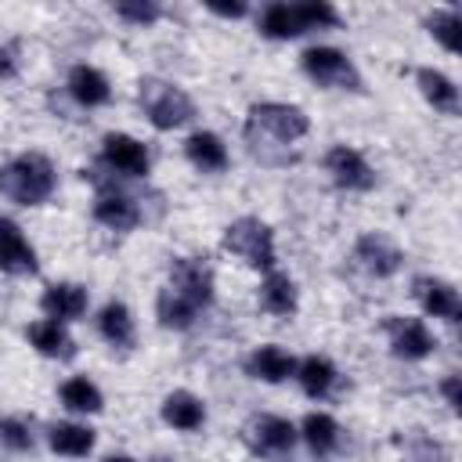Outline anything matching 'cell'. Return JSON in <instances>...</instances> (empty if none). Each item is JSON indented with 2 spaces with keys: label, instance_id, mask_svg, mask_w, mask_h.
I'll list each match as a JSON object with an SVG mask.
<instances>
[{
  "label": "cell",
  "instance_id": "cell-1",
  "mask_svg": "<svg viewBox=\"0 0 462 462\" xmlns=\"http://www.w3.org/2000/svg\"><path fill=\"white\" fill-rule=\"evenodd\" d=\"M54 184H58V173H54L51 159L40 152H25V155L11 159L7 166H0V191L18 206L47 202L54 195Z\"/></svg>",
  "mask_w": 462,
  "mask_h": 462
},
{
  "label": "cell",
  "instance_id": "cell-2",
  "mask_svg": "<svg viewBox=\"0 0 462 462\" xmlns=\"http://www.w3.org/2000/svg\"><path fill=\"white\" fill-rule=\"evenodd\" d=\"M307 116L296 105H282V101H263L249 108V123H245V141L253 144V155H263V148L271 144H292L296 137L307 134Z\"/></svg>",
  "mask_w": 462,
  "mask_h": 462
},
{
  "label": "cell",
  "instance_id": "cell-3",
  "mask_svg": "<svg viewBox=\"0 0 462 462\" xmlns=\"http://www.w3.org/2000/svg\"><path fill=\"white\" fill-rule=\"evenodd\" d=\"M321 25H339V14L332 4L310 0V4H267L260 14V32L271 40H292L307 29H321Z\"/></svg>",
  "mask_w": 462,
  "mask_h": 462
},
{
  "label": "cell",
  "instance_id": "cell-4",
  "mask_svg": "<svg viewBox=\"0 0 462 462\" xmlns=\"http://www.w3.org/2000/svg\"><path fill=\"white\" fill-rule=\"evenodd\" d=\"M137 97H141V108H144V116H148V123H152L155 130L184 126V123L195 116L191 97H188L180 87H173V83H166V79H155V76L141 79Z\"/></svg>",
  "mask_w": 462,
  "mask_h": 462
},
{
  "label": "cell",
  "instance_id": "cell-5",
  "mask_svg": "<svg viewBox=\"0 0 462 462\" xmlns=\"http://www.w3.org/2000/svg\"><path fill=\"white\" fill-rule=\"evenodd\" d=\"M83 177L97 188V202H94V217L97 224L112 227V231H134L141 224V206L134 195H126L123 188H116V177L112 173H101L97 166L94 170H83Z\"/></svg>",
  "mask_w": 462,
  "mask_h": 462
},
{
  "label": "cell",
  "instance_id": "cell-6",
  "mask_svg": "<svg viewBox=\"0 0 462 462\" xmlns=\"http://www.w3.org/2000/svg\"><path fill=\"white\" fill-rule=\"evenodd\" d=\"M224 249L242 256L249 267L274 271V235L260 217H238L224 231Z\"/></svg>",
  "mask_w": 462,
  "mask_h": 462
},
{
  "label": "cell",
  "instance_id": "cell-7",
  "mask_svg": "<svg viewBox=\"0 0 462 462\" xmlns=\"http://www.w3.org/2000/svg\"><path fill=\"white\" fill-rule=\"evenodd\" d=\"M242 444L267 462H285L296 444V426L282 415H253L242 426Z\"/></svg>",
  "mask_w": 462,
  "mask_h": 462
},
{
  "label": "cell",
  "instance_id": "cell-8",
  "mask_svg": "<svg viewBox=\"0 0 462 462\" xmlns=\"http://www.w3.org/2000/svg\"><path fill=\"white\" fill-rule=\"evenodd\" d=\"M303 69L314 83L321 87H332V90H361V76L354 69V61L336 51V47H307L303 51Z\"/></svg>",
  "mask_w": 462,
  "mask_h": 462
},
{
  "label": "cell",
  "instance_id": "cell-9",
  "mask_svg": "<svg viewBox=\"0 0 462 462\" xmlns=\"http://www.w3.org/2000/svg\"><path fill=\"white\" fill-rule=\"evenodd\" d=\"M170 289L188 303L206 307L213 300V271L202 256H173L170 260Z\"/></svg>",
  "mask_w": 462,
  "mask_h": 462
},
{
  "label": "cell",
  "instance_id": "cell-10",
  "mask_svg": "<svg viewBox=\"0 0 462 462\" xmlns=\"http://www.w3.org/2000/svg\"><path fill=\"white\" fill-rule=\"evenodd\" d=\"M101 162L112 170V173H123V177H144L148 166H152V155L141 141H134L130 134H105L101 141Z\"/></svg>",
  "mask_w": 462,
  "mask_h": 462
},
{
  "label": "cell",
  "instance_id": "cell-11",
  "mask_svg": "<svg viewBox=\"0 0 462 462\" xmlns=\"http://www.w3.org/2000/svg\"><path fill=\"white\" fill-rule=\"evenodd\" d=\"M325 170H328L332 180H336L339 188H346V191H372V188H375V170L365 162L361 152H354V148H346V144L328 148Z\"/></svg>",
  "mask_w": 462,
  "mask_h": 462
},
{
  "label": "cell",
  "instance_id": "cell-12",
  "mask_svg": "<svg viewBox=\"0 0 462 462\" xmlns=\"http://www.w3.org/2000/svg\"><path fill=\"white\" fill-rule=\"evenodd\" d=\"M354 260L368 271V274H375V278H390L401 263H404V253L386 238V235H361L357 238V245H354Z\"/></svg>",
  "mask_w": 462,
  "mask_h": 462
},
{
  "label": "cell",
  "instance_id": "cell-13",
  "mask_svg": "<svg viewBox=\"0 0 462 462\" xmlns=\"http://www.w3.org/2000/svg\"><path fill=\"white\" fill-rule=\"evenodd\" d=\"M386 336H390L393 354L404 361H419L433 350V336L419 318H397V314L386 318Z\"/></svg>",
  "mask_w": 462,
  "mask_h": 462
},
{
  "label": "cell",
  "instance_id": "cell-14",
  "mask_svg": "<svg viewBox=\"0 0 462 462\" xmlns=\"http://www.w3.org/2000/svg\"><path fill=\"white\" fill-rule=\"evenodd\" d=\"M36 249L22 235V227L7 217H0V271L7 274H36Z\"/></svg>",
  "mask_w": 462,
  "mask_h": 462
},
{
  "label": "cell",
  "instance_id": "cell-15",
  "mask_svg": "<svg viewBox=\"0 0 462 462\" xmlns=\"http://www.w3.org/2000/svg\"><path fill=\"white\" fill-rule=\"evenodd\" d=\"M87 289L76 285V282H58V285H47L43 296H40V307L51 321H76L87 314Z\"/></svg>",
  "mask_w": 462,
  "mask_h": 462
},
{
  "label": "cell",
  "instance_id": "cell-16",
  "mask_svg": "<svg viewBox=\"0 0 462 462\" xmlns=\"http://www.w3.org/2000/svg\"><path fill=\"white\" fill-rule=\"evenodd\" d=\"M415 296H419L426 314L444 318L451 325L462 321V300H458V292L448 282H440V278H415Z\"/></svg>",
  "mask_w": 462,
  "mask_h": 462
},
{
  "label": "cell",
  "instance_id": "cell-17",
  "mask_svg": "<svg viewBox=\"0 0 462 462\" xmlns=\"http://www.w3.org/2000/svg\"><path fill=\"white\" fill-rule=\"evenodd\" d=\"M29 343H32L43 357H58V361H72V357H76L72 336L61 328V321H51V318L29 325Z\"/></svg>",
  "mask_w": 462,
  "mask_h": 462
},
{
  "label": "cell",
  "instance_id": "cell-18",
  "mask_svg": "<svg viewBox=\"0 0 462 462\" xmlns=\"http://www.w3.org/2000/svg\"><path fill=\"white\" fill-rule=\"evenodd\" d=\"M245 372L253 379H263V383H285L292 372H296V361L292 354H285L282 346H260L253 350V357L245 361Z\"/></svg>",
  "mask_w": 462,
  "mask_h": 462
},
{
  "label": "cell",
  "instance_id": "cell-19",
  "mask_svg": "<svg viewBox=\"0 0 462 462\" xmlns=\"http://www.w3.org/2000/svg\"><path fill=\"white\" fill-rule=\"evenodd\" d=\"M162 419L173 426V430H184V433H195L202 422H206V408L195 393L188 390H173L166 401H162Z\"/></svg>",
  "mask_w": 462,
  "mask_h": 462
},
{
  "label": "cell",
  "instance_id": "cell-20",
  "mask_svg": "<svg viewBox=\"0 0 462 462\" xmlns=\"http://www.w3.org/2000/svg\"><path fill=\"white\" fill-rule=\"evenodd\" d=\"M184 152H188V159H191L199 170H206V173L227 170V148H224V141H220L217 134H209V130L191 134V137L184 141Z\"/></svg>",
  "mask_w": 462,
  "mask_h": 462
},
{
  "label": "cell",
  "instance_id": "cell-21",
  "mask_svg": "<svg viewBox=\"0 0 462 462\" xmlns=\"http://www.w3.org/2000/svg\"><path fill=\"white\" fill-rule=\"evenodd\" d=\"M69 94H72L79 105L94 108V105H105V101L112 97V87H108V79H105L97 69L76 65V69L69 72Z\"/></svg>",
  "mask_w": 462,
  "mask_h": 462
},
{
  "label": "cell",
  "instance_id": "cell-22",
  "mask_svg": "<svg viewBox=\"0 0 462 462\" xmlns=\"http://www.w3.org/2000/svg\"><path fill=\"white\" fill-rule=\"evenodd\" d=\"M97 332H101V336H105L112 346L130 350L137 336H134V318H130L126 303H119V300L105 303V307H101V314H97Z\"/></svg>",
  "mask_w": 462,
  "mask_h": 462
},
{
  "label": "cell",
  "instance_id": "cell-23",
  "mask_svg": "<svg viewBox=\"0 0 462 462\" xmlns=\"http://www.w3.org/2000/svg\"><path fill=\"white\" fill-rule=\"evenodd\" d=\"M415 79H419L422 97H426L433 108H440V112H448V116L458 112V87H455L444 72H437V69H419Z\"/></svg>",
  "mask_w": 462,
  "mask_h": 462
},
{
  "label": "cell",
  "instance_id": "cell-24",
  "mask_svg": "<svg viewBox=\"0 0 462 462\" xmlns=\"http://www.w3.org/2000/svg\"><path fill=\"white\" fill-rule=\"evenodd\" d=\"M296 379H300V386H303L307 397H328V390L336 383V365L328 357L310 354V357H303L296 365Z\"/></svg>",
  "mask_w": 462,
  "mask_h": 462
},
{
  "label": "cell",
  "instance_id": "cell-25",
  "mask_svg": "<svg viewBox=\"0 0 462 462\" xmlns=\"http://www.w3.org/2000/svg\"><path fill=\"white\" fill-rule=\"evenodd\" d=\"M94 430L90 426H79V422H58V426H51V433H47V444L58 451V455H72V458H79V455H87L90 448H94Z\"/></svg>",
  "mask_w": 462,
  "mask_h": 462
},
{
  "label": "cell",
  "instance_id": "cell-26",
  "mask_svg": "<svg viewBox=\"0 0 462 462\" xmlns=\"http://www.w3.org/2000/svg\"><path fill=\"white\" fill-rule=\"evenodd\" d=\"M260 303L271 314H292L296 310V285H292V278L278 274V271H267V278L260 285Z\"/></svg>",
  "mask_w": 462,
  "mask_h": 462
},
{
  "label": "cell",
  "instance_id": "cell-27",
  "mask_svg": "<svg viewBox=\"0 0 462 462\" xmlns=\"http://www.w3.org/2000/svg\"><path fill=\"white\" fill-rule=\"evenodd\" d=\"M300 433H303V440H307V448H310L314 455H328V451L339 444V426H336V419L325 415V411H310V415L303 419Z\"/></svg>",
  "mask_w": 462,
  "mask_h": 462
},
{
  "label": "cell",
  "instance_id": "cell-28",
  "mask_svg": "<svg viewBox=\"0 0 462 462\" xmlns=\"http://www.w3.org/2000/svg\"><path fill=\"white\" fill-rule=\"evenodd\" d=\"M155 314H159V325H166V328H188V325L195 321L199 307L188 303L180 292H173V289L166 285V289L155 296Z\"/></svg>",
  "mask_w": 462,
  "mask_h": 462
},
{
  "label": "cell",
  "instance_id": "cell-29",
  "mask_svg": "<svg viewBox=\"0 0 462 462\" xmlns=\"http://www.w3.org/2000/svg\"><path fill=\"white\" fill-rule=\"evenodd\" d=\"M61 404H65L69 411H101V390H97L87 375L65 379V383H61Z\"/></svg>",
  "mask_w": 462,
  "mask_h": 462
},
{
  "label": "cell",
  "instance_id": "cell-30",
  "mask_svg": "<svg viewBox=\"0 0 462 462\" xmlns=\"http://www.w3.org/2000/svg\"><path fill=\"white\" fill-rule=\"evenodd\" d=\"M426 25H430V32H433L448 51H458V29H462V18H458V11H455V7L433 11V14L426 18Z\"/></svg>",
  "mask_w": 462,
  "mask_h": 462
},
{
  "label": "cell",
  "instance_id": "cell-31",
  "mask_svg": "<svg viewBox=\"0 0 462 462\" xmlns=\"http://www.w3.org/2000/svg\"><path fill=\"white\" fill-rule=\"evenodd\" d=\"M162 14V7L155 0H119L116 4V18L130 22V25H152Z\"/></svg>",
  "mask_w": 462,
  "mask_h": 462
},
{
  "label": "cell",
  "instance_id": "cell-32",
  "mask_svg": "<svg viewBox=\"0 0 462 462\" xmlns=\"http://www.w3.org/2000/svg\"><path fill=\"white\" fill-rule=\"evenodd\" d=\"M0 440L11 448V451H29L32 448V430L25 419H4L0 422Z\"/></svg>",
  "mask_w": 462,
  "mask_h": 462
},
{
  "label": "cell",
  "instance_id": "cell-33",
  "mask_svg": "<svg viewBox=\"0 0 462 462\" xmlns=\"http://www.w3.org/2000/svg\"><path fill=\"white\" fill-rule=\"evenodd\" d=\"M440 393H444V401L451 404V411L462 408V379H458V375H448V379L440 383Z\"/></svg>",
  "mask_w": 462,
  "mask_h": 462
},
{
  "label": "cell",
  "instance_id": "cell-34",
  "mask_svg": "<svg viewBox=\"0 0 462 462\" xmlns=\"http://www.w3.org/2000/svg\"><path fill=\"white\" fill-rule=\"evenodd\" d=\"M448 458V451L437 444V440H419V448H415V462H444Z\"/></svg>",
  "mask_w": 462,
  "mask_h": 462
},
{
  "label": "cell",
  "instance_id": "cell-35",
  "mask_svg": "<svg viewBox=\"0 0 462 462\" xmlns=\"http://www.w3.org/2000/svg\"><path fill=\"white\" fill-rule=\"evenodd\" d=\"M209 11L220 14V18H242L245 14V4H209Z\"/></svg>",
  "mask_w": 462,
  "mask_h": 462
},
{
  "label": "cell",
  "instance_id": "cell-36",
  "mask_svg": "<svg viewBox=\"0 0 462 462\" xmlns=\"http://www.w3.org/2000/svg\"><path fill=\"white\" fill-rule=\"evenodd\" d=\"M14 72V58H11V47H0V79Z\"/></svg>",
  "mask_w": 462,
  "mask_h": 462
},
{
  "label": "cell",
  "instance_id": "cell-37",
  "mask_svg": "<svg viewBox=\"0 0 462 462\" xmlns=\"http://www.w3.org/2000/svg\"><path fill=\"white\" fill-rule=\"evenodd\" d=\"M105 462H134V458H126V455H108Z\"/></svg>",
  "mask_w": 462,
  "mask_h": 462
},
{
  "label": "cell",
  "instance_id": "cell-38",
  "mask_svg": "<svg viewBox=\"0 0 462 462\" xmlns=\"http://www.w3.org/2000/svg\"><path fill=\"white\" fill-rule=\"evenodd\" d=\"M152 462H170V458H152Z\"/></svg>",
  "mask_w": 462,
  "mask_h": 462
}]
</instances>
